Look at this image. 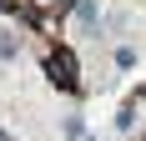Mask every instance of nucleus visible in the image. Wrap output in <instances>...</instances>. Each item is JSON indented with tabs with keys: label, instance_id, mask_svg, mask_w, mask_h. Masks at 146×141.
<instances>
[{
	"label": "nucleus",
	"instance_id": "f257e3e1",
	"mask_svg": "<svg viewBox=\"0 0 146 141\" xmlns=\"http://www.w3.org/2000/svg\"><path fill=\"white\" fill-rule=\"evenodd\" d=\"M45 76H50V81L60 86V91H76V56L71 51H45Z\"/></svg>",
	"mask_w": 146,
	"mask_h": 141
},
{
	"label": "nucleus",
	"instance_id": "f03ea898",
	"mask_svg": "<svg viewBox=\"0 0 146 141\" xmlns=\"http://www.w3.org/2000/svg\"><path fill=\"white\" fill-rule=\"evenodd\" d=\"M15 56H20V41L10 30H0V61H15Z\"/></svg>",
	"mask_w": 146,
	"mask_h": 141
},
{
	"label": "nucleus",
	"instance_id": "7ed1b4c3",
	"mask_svg": "<svg viewBox=\"0 0 146 141\" xmlns=\"http://www.w3.org/2000/svg\"><path fill=\"white\" fill-rule=\"evenodd\" d=\"M76 20H81V25H96V5H91V0H76Z\"/></svg>",
	"mask_w": 146,
	"mask_h": 141
},
{
	"label": "nucleus",
	"instance_id": "20e7f679",
	"mask_svg": "<svg viewBox=\"0 0 146 141\" xmlns=\"http://www.w3.org/2000/svg\"><path fill=\"white\" fill-rule=\"evenodd\" d=\"M116 66H121V70H131V66H136V51H131V45H121V51H116Z\"/></svg>",
	"mask_w": 146,
	"mask_h": 141
}]
</instances>
